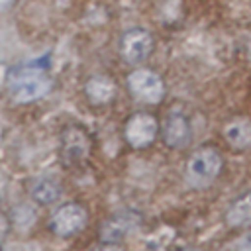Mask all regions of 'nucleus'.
<instances>
[{
	"label": "nucleus",
	"mask_w": 251,
	"mask_h": 251,
	"mask_svg": "<svg viewBox=\"0 0 251 251\" xmlns=\"http://www.w3.org/2000/svg\"><path fill=\"white\" fill-rule=\"evenodd\" d=\"M127 86L131 94L147 104H159L165 96V84L161 76L149 69H135L127 75Z\"/></svg>",
	"instance_id": "f257e3e1"
},
{
	"label": "nucleus",
	"mask_w": 251,
	"mask_h": 251,
	"mask_svg": "<svg viewBox=\"0 0 251 251\" xmlns=\"http://www.w3.org/2000/svg\"><path fill=\"white\" fill-rule=\"evenodd\" d=\"M188 176L196 182V184H206L210 180H214L220 171H222V157L216 149L212 147H202L196 153H192V157L188 159L186 165Z\"/></svg>",
	"instance_id": "f03ea898"
},
{
	"label": "nucleus",
	"mask_w": 251,
	"mask_h": 251,
	"mask_svg": "<svg viewBox=\"0 0 251 251\" xmlns=\"http://www.w3.org/2000/svg\"><path fill=\"white\" fill-rule=\"evenodd\" d=\"M86 220H88V214L86 210L76 204V202H69L65 206H61L53 216H51V222H49V227L55 235L59 237H69V235H75L78 233L84 226H86Z\"/></svg>",
	"instance_id": "7ed1b4c3"
},
{
	"label": "nucleus",
	"mask_w": 251,
	"mask_h": 251,
	"mask_svg": "<svg viewBox=\"0 0 251 251\" xmlns=\"http://www.w3.org/2000/svg\"><path fill=\"white\" fill-rule=\"evenodd\" d=\"M157 131H159L157 120L145 112L133 114L126 124V139L135 149H143V147L151 145L157 137Z\"/></svg>",
	"instance_id": "20e7f679"
},
{
	"label": "nucleus",
	"mask_w": 251,
	"mask_h": 251,
	"mask_svg": "<svg viewBox=\"0 0 251 251\" xmlns=\"http://www.w3.org/2000/svg\"><path fill=\"white\" fill-rule=\"evenodd\" d=\"M10 88H12V96L16 102H33L51 90V80L37 73H33V75L27 73L24 76L14 78Z\"/></svg>",
	"instance_id": "39448f33"
},
{
	"label": "nucleus",
	"mask_w": 251,
	"mask_h": 251,
	"mask_svg": "<svg viewBox=\"0 0 251 251\" xmlns=\"http://www.w3.org/2000/svg\"><path fill=\"white\" fill-rule=\"evenodd\" d=\"M153 49V39L149 35V31L135 27L129 29L124 37H122V55L126 57L127 63H141L149 57Z\"/></svg>",
	"instance_id": "423d86ee"
},
{
	"label": "nucleus",
	"mask_w": 251,
	"mask_h": 251,
	"mask_svg": "<svg viewBox=\"0 0 251 251\" xmlns=\"http://www.w3.org/2000/svg\"><path fill=\"white\" fill-rule=\"evenodd\" d=\"M163 141L173 149L186 147L190 143V124L182 112L173 110L167 116L165 127H163Z\"/></svg>",
	"instance_id": "0eeeda50"
},
{
	"label": "nucleus",
	"mask_w": 251,
	"mask_h": 251,
	"mask_svg": "<svg viewBox=\"0 0 251 251\" xmlns=\"http://www.w3.org/2000/svg\"><path fill=\"white\" fill-rule=\"evenodd\" d=\"M88 149H90V141L88 137L76 129V127H69L63 135V151H65V157L67 161H80L88 155Z\"/></svg>",
	"instance_id": "6e6552de"
},
{
	"label": "nucleus",
	"mask_w": 251,
	"mask_h": 251,
	"mask_svg": "<svg viewBox=\"0 0 251 251\" xmlns=\"http://www.w3.org/2000/svg\"><path fill=\"white\" fill-rule=\"evenodd\" d=\"M224 137L227 143L235 149H247L251 147V120L247 118H235L226 124Z\"/></svg>",
	"instance_id": "1a4fd4ad"
},
{
	"label": "nucleus",
	"mask_w": 251,
	"mask_h": 251,
	"mask_svg": "<svg viewBox=\"0 0 251 251\" xmlns=\"http://www.w3.org/2000/svg\"><path fill=\"white\" fill-rule=\"evenodd\" d=\"M226 222L229 226H249L251 224V192H245L241 196H237L227 212H226Z\"/></svg>",
	"instance_id": "9d476101"
},
{
	"label": "nucleus",
	"mask_w": 251,
	"mask_h": 251,
	"mask_svg": "<svg viewBox=\"0 0 251 251\" xmlns=\"http://www.w3.org/2000/svg\"><path fill=\"white\" fill-rule=\"evenodd\" d=\"M114 90H116L114 82L108 76H100V75L98 76H92L90 80H86V86H84V92H86L88 100L94 102V104H106V102H110L112 96H114Z\"/></svg>",
	"instance_id": "9b49d317"
},
{
	"label": "nucleus",
	"mask_w": 251,
	"mask_h": 251,
	"mask_svg": "<svg viewBox=\"0 0 251 251\" xmlns=\"http://www.w3.org/2000/svg\"><path fill=\"white\" fill-rule=\"evenodd\" d=\"M29 194L37 204L47 206V204H55L61 198V186L51 178H39L31 184Z\"/></svg>",
	"instance_id": "f8f14e48"
},
{
	"label": "nucleus",
	"mask_w": 251,
	"mask_h": 251,
	"mask_svg": "<svg viewBox=\"0 0 251 251\" xmlns=\"http://www.w3.org/2000/svg\"><path fill=\"white\" fill-rule=\"evenodd\" d=\"M94 251H124L118 243H114V241H108V243H104V245H100L98 249H94Z\"/></svg>",
	"instance_id": "ddd939ff"
},
{
	"label": "nucleus",
	"mask_w": 251,
	"mask_h": 251,
	"mask_svg": "<svg viewBox=\"0 0 251 251\" xmlns=\"http://www.w3.org/2000/svg\"><path fill=\"white\" fill-rule=\"evenodd\" d=\"M247 251H251V243H249V249H247Z\"/></svg>",
	"instance_id": "4468645a"
},
{
	"label": "nucleus",
	"mask_w": 251,
	"mask_h": 251,
	"mask_svg": "<svg viewBox=\"0 0 251 251\" xmlns=\"http://www.w3.org/2000/svg\"><path fill=\"white\" fill-rule=\"evenodd\" d=\"M0 251H2V249H0Z\"/></svg>",
	"instance_id": "2eb2a0df"
}]
</instances>
